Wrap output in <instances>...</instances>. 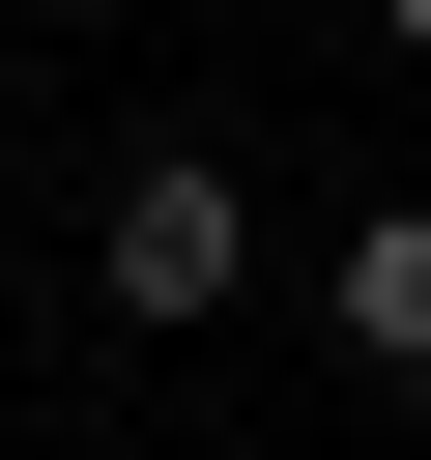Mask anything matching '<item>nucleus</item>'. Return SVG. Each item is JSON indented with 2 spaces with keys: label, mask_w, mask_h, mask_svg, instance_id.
<instances>
[{
  "label": "nucleus",
  "mask_w": 431,
  "mask_h": 460,
  "mask_svg": "<svg viewBox=\"0 0 431 460\" xmlns=\"http://www.w3.org/2000/svg\"><path fill=\"white\" fill-rule=\"evenodd\" d=\"M345 345H374V374H431V201H374V230H345Z\"/></svg>",
  "instance_id": "f03ea898"
},
{
  "label": "nucleus",
  "mask_w": 431,
  "mask_h": 460,
  "mask_svg": "<svg viewBox=\"0 0 431 460\" xmlns=\"http://www.w3.org/2000/svg\"><path fill=\"white\" fill-rule=\"evenodd\" d=\"M374 29H402V58H431V0H374Z\"/></svg>",
  "instance_id": "7ed1b4c3"
},
{
  "label": "nucleus",
  "mask_w": 431,
  "mask_h": 460,
  "mask_svg": "<svg viewBox=\"0 0 431 460\" xmlns=\"http://www.w3.org/2000/svg\"><path fill=\"white\" fill-rule=\"evenodd\" d=\"M86 288H115V316H172V345H201V316H230V288H259V201H230V172H201V144H144V172H115V230H86Z\"/></svg>",
  "instance_id": "f257e3e1"
}]
</instances>
